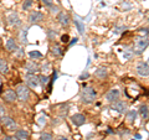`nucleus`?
<instances>
[{
	"instance_id": "nucleus-1",
	"label": "nucleus",
	"mask_w": 149,
	"mask_h": 140,
	"mask_svg": "<svg viewBox=\"0 0 149 140\" xmlns=\"http://www.w3.org/2000/svg\"><path fill=\"white\" fill-rule=\"evenodd\" d=\"M97 97V92L92 87H83L81 92V99L83 103H92Z\"/></svg>"
},
{
	"instance_id": "nucleus-2",
	"label": "nucleus",
	"mask_w": 149,
	"mask_h": 140,
	"mask_svg": "<svg viewBox=\"0 0 149 140\" xmlns=\"http://www.w3.org/2000/svg\"><path fill=\"white\" fill-rule=\"evenodd\" d=\"M15 93H16V98H19L21 102L29 100L30 89H29V87H26L25 85H19L15 89Z\"/></svg>"
},
{
	"instance_id": "nucleus-3",
	"label": "nucleus",
	"mask_w": 149,
	"mask_h": 140,
	"mask_svg": "<svg viewBox=\"0 0 149 140\" xmlns=\"http://www.w3.org/2000/svg\"><path fill=\"white\" fill-rule=\"evenodd\" d=\"M1 124L5 127V129L8 132H15L16 130V122L11 118V116L3 115L1 116Z\"/></svg>"
},
{
	"instance_id": "nucleus-4",
	"label": "nucleus",
	"mask_w": 149,
	"mask_h": 140,
	"mask_svg": "<svg viewBox=\"0 0 149 140\" xmlns=\"http://www.w3.org/2000/svg\"><path fill=\"white\" fill-rule=\"evenodd\" d=\"M148 47V37L146 39H139L136 41V45H134V51L136 53H142L144 50Z\"/></svg>"
},
{
	"instance_id": "nucleus-5",
	"label": "nucleus",
	"mask_w": 149,
	"mask_h": 140,
	"mask_svg": "<svg viewBox=\"0 0 149 140\" xmlns=\"http://www.w3.org/2000/svg\"><path fill=\"white\" fill-rule=\"evenodd\" d=\"M137 73L142 77H148L149 74V66H148V62H139L137 64Z\"/></svg>"
},
{
	"instance_id": "nucleus-6",
	"label": "nucleus",
	"mask_w": 149,
	"mask_h": 140,
	"mask_svg": "<svg viewBox=\"0 0 149 140\" xmlns=\"http://www.w3.org/2000/svg\"><path fill=\"white\" fill-rule=\"evenodd\" d=\"M26 85L29 86L30 88H37L40 86V81H39V77L35 76V74H27L26 78Z\"/></svg>"
},
{
	"instance_id": "nucleus-7",
	"label": "nucleus",
	"mask_w": 149,
	"mask_h": 140,
	"mask_svg": "<svg viewBox=\"0 0 149 140\" xmlns=\"http://www.w3.org/2000/svg\"><path fill=\"white\" fill-rule=\"evenodd\" d=\"M112 109L117 110L118 113H125L127 112V103L123 100H116L112 103Z\"/></svg>"
},
{
	"instance_id": "nucleus-8",
	"label": "nucleus",
	"mask_w": 149,
	"mask_h": 140,
	"mask_svg": "<svg viewBox=\"0 0 149 140\" xmlns=\"http://www.w3.org/2000/svg\"><path fill=\"white\" fill-rule=\"evenodd\" d=\"M44 20V14L40 11H31V14L29 15V21L31 24H37V22H41Z\"/></svg>"
},
{
	"instance_id": "nucleus-9",
	"label": "nucleus",
	"mask_w": 149,
	"mask_h": 140,
	"mask_svg": "<svg viewBox=\"0 0 149 140\" xmlns=\"http://www.w3.org/2000/svg\"><path fill=\"white\" fill-rule=\"evenodd\" d=\"M120 96V92L118 89H111L108 93L106 94V99L109 102V103H113V102L118 100V98Z\"/></svg>"
},
{
	"instance_id": "nucleus-10",
	"label": "nucleus",
	"mask_w": 149,
	"mask_h": 140,
	"mask_svg": "<svg viewBox=\"0 0 149 140\" xmlns=\"http://www.w3.org/2000/svg\"><path fill=\"white\" fill-rule=\"evenodd\" d=\"M71 120L76 127H81V125H83L86 123V118H85L83 114H74V115H72Z\"/></svg>"
},
{
	"instance_id": "nucleus-11",
	"label": "nucleus",
	"mask_w": 149,
	"mask_h": 140,
	"mask_svg": "<svg viewBox=\"0 0 149 140\" xmlns=\"http://www.w3.org/2000/svg\"><path fill=\"white\" fill-rule=\"evenodd\" d=\"M3 97L6 102H9V103H13V102L16 100V93L14 89H6Z\"/></svg>"
},
{
	"instance_id": "nucleus-12",
	"label": "nucleus",
	"mask_w": 149,
	"mask_h": 140,
	"mask_svg": "<svg viewBox=\"0 0 149 140\" xmlns=\"http://www.w3.org/2000/svg\"><path fill=\"white\" fill-rule=\"evenodd\" d=\"M8 21H9V24L13 25V26H19L21 24V20L16 12H11L10 15L8 16Z\"/></svg>"
},
{
	"instance_id": "nucleus-13",
	"label": "nucleus",
	"mask_w": 149,
	"mask_h": 140,
	"mask_svg": "<svg viewBox=\"0 0 149 140\" xmlns=\"http://www.w3.org/2000/svg\"><path fill=\"white\" fill-rule=\"evenodd\" d=\"M25 68L27 69V72H30L31 74H35V72L39 71V64H37L35 61H30L25 64Z\"/></svg>"
},
{
	"instance_id": "nucleus-14",
	"label": "nucleus",
	"mask_w": 149,
	"mask_h": 140,
	"mask_svg": "<svg viewBox=\"0 0 149 140\" xmlns=\"http://www.w3.org/2000/svg\"><path fill=\"white\" fill-rule=\"evenodd\" d=\"M29 138V133L24 129H16L15 132V139L16 140H27Z\"/></svg>"
},
{
	"instance_id": "nucleus-15",
	"label": "nucleus",
	"mask_w": 149,
	"mask_h": 140,
	"mask_svg": "<svg viewBox=\"0 0 149 140\" xmlns=\"http://www.w3.org/2000/svg\"><path fill=\"white\" fill-rule=\"evenodd\" d=\"M58 21L62 26H68L70 25V16L66 12H60L58 15Z\"/></svg>"
},
{
	"instance_id": "nucleus-16",
	"label": "nucleus",
	"mask_w": 149,
	"mask_h": 140,
	"mask_svg": "<svg viewBox=\"0 0 149 140\" xmlns=\"http://www.w3.org/2000/svg\"><path fill=\"white\" fill-rule=\"evenodd\" d=\"M6 49H8V51H10V52H15V51L17 50V45L15 42V40L9 39L8 42H6Z\"/></svg>"
},
{
	"instance_id": "nucleus-17",
	"label": "nucleus",
	"mask_w": 149,
	"mask_h": 140,
	"mask_svg": "<svg viewBox=\"0 0 149 140\" xmlns=\"http://www.w3.org/2000/svg\"><path fill=\"white\" fill-rule=\"evenodd\" d=\"M9 71V67H8V63L5 60L0 58V73L1 74H6Z\"/></svg>"
},
{
	"instance_id": "nucleus-18",
	"label": "nucleus",
	"mask_w": 149,
	"mask_h": 140,
	"mask_svg": "<svg viewBox=\"0 0 149 140\" xmlns=\"http://www.w3.org/2000/svg\"><path fill=\"white\" fill-rule=\"evenodd\" d=\"M96 76L98 77V78H106L107 77V68H104V67H100L96 71Z\"/></svg>"
},
{
	"instance_id": "nucleus-19",
	"label": "nucleus",
	"mask_w": 149,
	"mask_h": 140,
	"mask_svg": "<svg viewBox=\"0 0 149 140\" xmlns=\"http://www.w3.org/2000/svg\"><path fill=\"white\" fill-rule=\"evenodd\" d=\"M139 112L144 119H148V105L147 104H142L141 108H139Z\"/></svg>"
},
{
	"instance_id": "nucleus-20",
	"label": "nucleus",
	"mask_w": 149,
	"mask_h": 140,
	"mask_svg": "<svg viewBox=\"0 0 149 140\" xmlns=\"http://www.w3.org/2000/svg\"><path fill=\"white\" fill-rule=\"evenodd\" d=\"M136 116H137V112L136 110H130V112H128V114H127V119L129 120V122H133V120L136 119Z\"/></svg>"
},
{
	"instance_id": "nucleus-21",
	"label": "nucleus",
	"mask_w": 149,
	"mask_h": 140,
	"mask_svg": "<svg viewBox=\"0 0 149 140\" xmlns=\"http://www.w3.org/2000/svg\"><path fill=\"white\" fill-rule=\"evenodd\" d=\"M74 24H76V26H77L78 31H80V34H83V32H85V25H83L81 21H78V20H74Z\"/></svg>"
},
{
	"instance_id": "nucleus-22",
	"label": "nucleus",
	"mask_w": 149,
	"mask_h": 140,
	"mask_svg": "<svg viewBox=\"0 0 149 140\" xmlns=\"http://www.w3.org/2000/svg\"><path fill=\"white\" fill-rule=\"evenodd\" d=\"M52 53H54L55 56H60V55H62V50H61V47H60L58 45H55L54 47H52Z\"/></svg>"
},
{
	"instance_id": "nucleus-23",
	"label": "nucleus",
	"mask_w": 149,
	"mask_h": 140,
	"mask_svg": "<svg viewBox=\"0 0 149 140\" xmlns=\"http://www.w3.org/2000/svg\"><path fill=\"white\" fill-rule=\"evenodd\" d=\"M29 56H30V57L31 58H41V57H42V55H41L40 52H39V51H31V52L29 53Z\"/></svg>"
},
{
	"instance_id": "nucleus-24",
	"label": "nucleus",
	"mask_w": 149,
	"mask_h": 140,
	"mask_svg": "<svg viewBox=\"0 0 149 140\" xmlns=\"http://www.w3.org/2000/svg\"><path fill=\"white\" fill-rule=\"evenodd\" d=\"M39 81H40V85L45 86L46 83L49 82V77H47V76H45V74H42V76H40V77H39Z\"/></svg>"
},
{
	"instance_id": "nucleus-25",
	"label": "nucleus",
	"mask_w": 149,
	"mask_h": 140,
	"mask_svg": "<svg viewBox=\"0 0 149 140\" xmlns=\"http://www.w3.org/2000/svg\"><path fill=\"white\" fill-rule=\"evenodd\" d=\"M41 140H54V139H52V135H51V134L42 133V134H41Z\"/></svg>"
},
{
	"instance_id": "nucleus-26",
	"label": "nucleus",
	"mask_w": 149,
	"mask_h": 140,
	"mask_svg": "<svg viewBox=\"0 0 149 140\" xmlns=\"http://www.w3.org/2000/svg\"><path fill=\"white\" fill-rule=\"evenodd\" d=\"M133 55V51L132 50H125L124 51V58H130Z\"/></svg>"
},
{
	"instance_id": "nucleus-27",
	"label": "nucleus",
	"mask_w": 149,
	"mask_h": 140,
	"mask_svg": "<svg viewBox=\"0 0 149 140\" xmlns=\"http://www.w3.org/2000/svg\"><path fill=\"white\" fill-rule=\"evenodd\" d=\"M31 5H32V0H26V3H24L22 8H24V9H27V8H30Z\"/></svg>"
},
{
	"instance_id": "nucleus-28",
	"label": "nucleus",
	"mask_w": 149,
	"mask_h": 140,
	"mask_svg": "<svg viewBox=\"0 0 149 140\" xmlns=\"http://www.w3.org/2000/svg\"><path fill=\"white\" fill-rule=\"evenodd\" d=\"M42 1H44L45 5H47L49 8L52 6V0H42Z\"/></svg>"
},
{
	"instance_id": "nucleus-29",
	"label": "nucleus",
	"mask_w": 149,
	"mask_h": 140,
	"mask_svg": "<svg viewBox=\"0 0 149 140\" xmlns=\"http://www.w3.org/2000/svg\"><path fill=\"white\" fill-rule=\"evenodd\" d=\"M120 30H125V27L124 26H122V27H116L114 32H116V34H120Z\"/></svg>"
},
{
	"instance_id": "nucleus-30",
	"label": "nucleus",
	"mask_w": 149,
	"mask_h": 140,
	"mask_svg": "<svg viewBox=\"0 0 149 140\" xmlns=\"http://www.w3.org/2000/svg\"><path fill=\"white\" fill-rule=\"evenodd\" d=\"M61 40H62L63 44H67V42H68V36H67V35H63V36L61 37Z\"/></svg>"
},
{
	"instance_id": "nucleus-31",
	"label": "nucleus",
	"mask_w": 149,
	"mask_h": 140,
	"mask_svg": "<svg viewBox=\"0 0 149 140\" xmlns=\"http://www.w3.org/2000/svg\"><path fill=\"white\" fill-rule=\"evenodd\" d=\"M42 69H44V71H45V69H46V72H47V71H49V69H50V64H49V63H45V64H44V66H42Z\"/></svg>"
},
{
	"instance_id": "nucleus-32",
	"label": "nucleus",
	"mask_w": 149,
	"mask_h": 140,
	"mask_svg": "<svg viewBox=\"0 0 149 140\" xmlns=\"http://www.w3.org/2000/svg\"><path fill=\"white\" fill-rule=\"evenodd\" d=\"M4 140H15L14 138H11V137H9V135H6L5 138H4Z\"/></svg>"
},
{
	"instance_id": "nucleus-33",
	"label": "nucleus",
	"mask_w": 149,
	"mask_h": 140,
	"mask_svg": "<svg viewBox=\"0 0 149 140\" xmlns=\"http://www.w3.org/2000/svg\"><path fill=\"white\" fill-rule=\"evenodd\" d=\"M4 114V109H3V107L0 105V115H3Z\"/></svg>"
},
{
	"instance_id": "nucleus-34",
	"label": "nucleus",
	"mask_w": 149,
	"mask_h": 140,
	"mask_svg": "<svg viewBox=\"0 0 149 140\" xmlns=\"http://www.w3.org/2000/svg\"><path fill=\"white\" fill-rule=\"evenodd\" d=\"M60 140H67L66 138H62V139H60Z\"/></svg>"
}]
</instances>
